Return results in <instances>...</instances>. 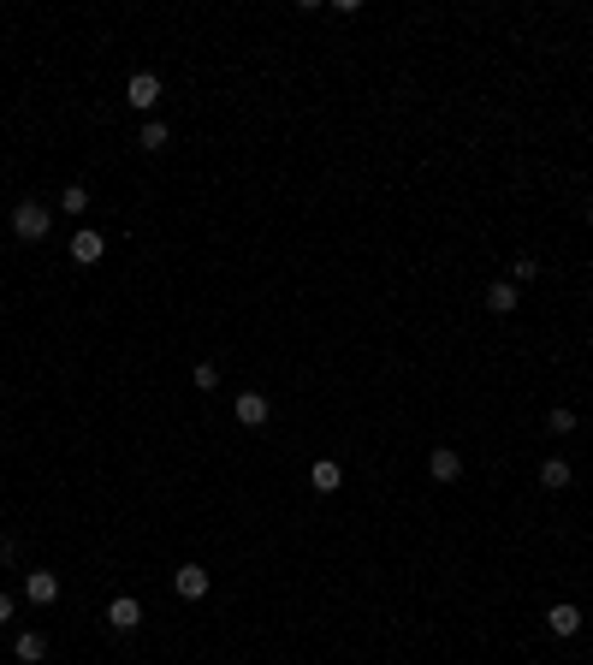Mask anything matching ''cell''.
<instances>
[{
	"label": "cell",
	"mask_w": 593,
	"mask_h": 665,
	"mask_svg": "<svg viewBox=\"0 0 593 665\" xmlns=\"http://www.w3.org/2000/svg\"><path fill=\"white\" fill-rule=\"evenodd\" d=\"M427 476H433L439 487H452V482H463V457L452 452V446H433V457H427Z\"/></svg>",
	"instance_id": "7a4b0ae2"
},
{
	"label": "cell",
	"mask_w": 593,
	"mask_h": 665,
	"mask_svg": "<svg viewBox=\"0 0 593 665\" xmlns=\"http://www.w3.org/2000/svg\"><path fill=\"white\" fill-rule=\"evenodd\" d=\"M71 255L84 262V268H96L101 255H107V238H101L96 226H84V232H71Z\"/></svg>",
	"instance_id": "5b68a950"
},
{
	"label": "cell",
	"mask_w": 593,
	"mask_h": 665,
	"mask_svg": "<svg viewBox=\"0 0 593 665\" xmlns=\"http://www.w3.org/2000/svg\"><path fill=\"white\" fill-rule=\"evenodd\" d=\"M190 381H196L202 393H214V386H220V368H214V363H196V374H190Z\"/></svg>",
	"instance_id": "e0dca14e"
},
{
	"label": "cell",
	"mask_w": 593,
	"mask_h": 665,
	"mask_svg": "<svg viewBox=\"0 0 593 665\" xmlns=\"http://www.w3.org/2000/svg\"><path fill=\"white\" fill-rule=\"evenodd\" d=\"M546 434H558V439H564V434H576V411H570V404H558V411L546 416Z\"/></svg>",
	"instance_id": "9a60e30c"
},
{
	"label": "cell",
	"mask_w": 593,
	"mask_h": 665,
	"mask_svg": "<svg viewBox=\"0 0 593 665\" xmlns=\"http://www.w3.org/2000/svg\"><path fill=\"white\" fill-rule=\"evenodd\" d=\"M232 416H238L243 428H268V416H273V404L261 393H238V404H232Z\"/></svg>",
	"instance_id": "277c9868"
},
{
	"label": "cell",
	"mask_w": 593,
	"mask_h": 665,
	"mask_svg": "<svg viewBox=\"0 0 593 665\" xmlns=\"http://www.w3.org/2000/svg\"><path fill=\"white\" fill-rule=\"evenodd\" d=\"M546 630H552V636H576V630H581V606H576V600H558V606L546 612Z\"/></svg>",
	"instance_id": "ba28073f"
},
{
	"label": "cell",
	"mask_w": 593,
	"mask_h": 665,
	"mask_svg": "<svg viewBox=\"0 0 593 665\" xmlns=\"http://www.w3.org/2000/svg\"><path fill=\"white\" fill-rule=\"evenodd\" d=\"M167 143H172V137H167V125H160V119H149V125L137 131V149H149V155H160Z\"/></svg>",
	"instance_id": "5bb4252c"
},
{
	"label": "cell",
	"mask_w": 593,
	"mask_h": 665,
	"mask_svg": "<svg viewBox=\"0 0 593 665\" xmlns=\"http://www.w3.org/2000/svg\"><path fill=\"white\" fill-rule=\"evenodd\" d=\"M6 618H13V595H0V623H6Z\"/></svg>",
	"instance_id": "ac0fdd59"
},
{
	"label": "cell",
	"mask_w": 593,
	"mask_h": 665,
	"mask_svg": "<svg viewBox=\"0 0 593 665\" xmlns=\"http://www.w3.org/2000/svg\"><path fill=\"white\" fill-rule=\"evenodd\" d=\"M588 226H593V208H588Z\"/></svg>",
	"instance_id": "d6986e66"
},
{
	"label": "cell",
	"mask_w": 593,
	"mask_h": 665,
	"mask_svg": "<svg viewBox=\"0 0 593 665\" xmlns=\"http://www.w3.org/2000/svg\"><path fill=\"white\" fill-rule=\"evenodd\" d=\"M309 487H315V494H339V487H344V469H339V457H315V469H309Z\"/></svg>",
	"instance_id": "8992f818"
},
{
	"label": "cell",
	"mask_w": 593,
	"mask_h": 665,
	"mask_svg": "<svg viewBox=\"0 0 593 665\" xmlns=\"http://www.w3.org/2000/svg\"><path fill=\"white\" fill-rule=\"evenodd\" d=\"M125 101H131V107H142V114H155V101H160V78H155V71H137V78L125 84Z\"/></svg>",
	"instance_id": "3957f363"
},
{
	"label": "cell",
	"mask_w": 593,
	"mask_h": 665,
	"mask_svg": "<svg viewBox=\"0 0 593 665\" xmlns=\"http://www.w3.org/2000/svg\"><path fill=\"white\" fill-rule=\"evenodd\" d=\"M48 232H54V214H48V202L24 197V202L13 208V238H18V244H42Z\"/></svg>",
	"instance_id": "6da1fadb"
},
{
	"label": "cell",
	"mask_w": 593,
	"mask_h": 665,
	"mask_svg": "<svg viewBox=\"0 0 593 665\" xmlns=\"http://www.w3.org/2000/svg\"><path fill=\"white\" fill-rule=\"evenodd\" d=\"M59 208H66V214H84L89 208V190H84V184H71L66 197H59Z\"/></svg>",
	"instance_id": "2e32d148"
},
{
	"label": "cell",
	"mask_w": 593,
	"mask_h": 665,
	"mask_svg": "<svg viewBox=\"0 0 593 665\" xmlns=\"http://www.w3.org/2000/svg\"><path fill=\"white\" fill-rule=\"evenodd\" d=\"M570 482H576L570 457H546V464H540V487H552V494H558V487H570Z\"/></svg>",
	"instance_id": "7c38bea8"
},
{
	"label": "cell",
	"mask_w": 593,
	"mask_h": 665,
	"mask_svg": "<svg viewBox=\"0 0 593 665\" xmlns=\"http://www.w3.org/2000/svg\"><path fill=\"white\" fill-rule=\"evenodd\" d=\"M107 623H114L119 636H125V630H137V623H142V606H137V600H131V595L107 600Z\"/></svg>",
	"instance_id": "30bf717a"
},
{
	"label": "cell",
	"mask_w": 593,
	"mask_h": 665,
	"mask_svg": "<svg viewBox=\"0 0 593 665\" xmlns=\"http://www.w3.org/2000/svg\"><path fill=\"white\" fill-rule=\"evenodd\" d=\"M13 653H18V665H42L48 660V636L42 630H24V636L13 642Z\"/></svg>",
	"instance_id": "8fae6325"
},
{
	"label": "cell",
	"mask_w": 593,
	"mask_h": 665,
	"mask_svg": "<svg viewBox=\"0 0 593 665\" xmlns=\"http://www.w3.org/2000/svg\"><path fill=\"white\" fill-rule=\"evenodd\" d=\"M24 595L36 600V606H54V600H59V577H54V570H30V577H24Z\"/></svg>",
	"instance_id": "52a82bcc"
},
{
	"label": "cell",
	"mask_w": 593,
	"mask_h": 665,
	"mask_svg": "<svg viewBox=\"0 0 593 665\" xmlns=\"http://www.w3.org/2000/svg\"><path fill=\"white\" fill-rule=\"evenodd\" d=\"M487 309H493V315H510V309H516V285H510V280L487 285Z\"/></svg>",
	"instance_id": "4fadbf2b"
},
{
	"label": "cell",
	"mask_w": 593,
	"mask_h": 665,
	"mask_svg": "<svg viewBox=\"0 0 593 665\" xmlns=\"http://www.w3.org/2000/svg\"><path fill=\"white\" fill-rule=\"evenodd\" d=\"M172 588H178V600H202V595H208V570H202V565H178Z\"/></svg>",
	"instance_id": "9c48e42d"
}]
</instances>
